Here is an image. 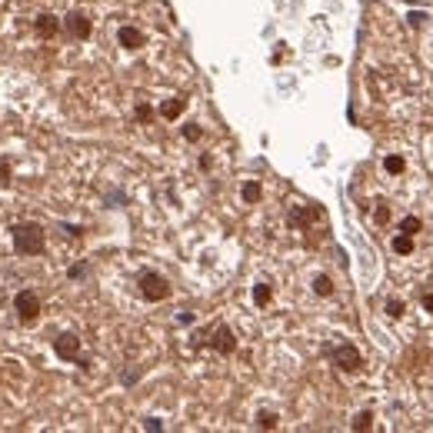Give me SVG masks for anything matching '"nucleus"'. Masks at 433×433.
Masks as SVG:
<instances>
[{
  "mask_svg": "<svg viewBox=\"0 0 433 433\" xmlns=\"http://www.w3.org/2000/svg\"><path fill=\"white\" fill-rule=\"evenodd\" d=\"M10 240H14V250L24 257H40L47 247V234L40 224H17L10 227Z\"/></svg>",
  "mask_w": 433,
  "mask_h": 433,
  "instance_id": "nucleus-1",
  "label": "nucleus"
},
{
  "mask_svg": "<svg viewBox=\"0 0 433 433\" xmlns=\"http://www.w3.org/2000/svg\"><path fill=\"white\" fill-rule=\"evenodd\" d=\"M137 284H140V294H144V300H150V303H160V300L170 297V284H167V277L153 273V270H144Z\"/></svg>",
  "mask_w": 433,
  "mask_h": 433,
  "instance_id": "nucleus-2",
  "label": "nucleus"
},
{
  "mask_svg": "<svg viewBox=\"0 0 433 433\" xmlns=\"http://www.w3.org/2000/svg\"><path fill=\"white\" fill-rule=\"evenodd\" d=\"M14 310H17V317H20V324H33V320L40 317V300H37L33 290H20L14 297Z\"/></svg>",
  "mask_w": 433,
  "mask_h": 433,
  "instance_id": "nucleus-3",
  "label": "nucleus"
},
{
  "mask_svg": "<svg viewBox=\"0 0 433 433\" xmlns=\"http://www.w3.org/2000/svg\"><path fill=\"white\" fill-rule=\"evenodd\" d=\"M333 363H337L344 374H357L360 367H363V357H360V350L354 344H340L333 350Z\"/></svg>",
  "mask_w": 433,
  "mask_h": 433,
  "instance_id": "nucleus-4",
  "label": "nucleus"
},
{
  "mask_svg": "<svg viewBox=\"0 0 433 433\" xmlns=\"http://www.w3.org/2000/svg\"><path fill=\"white\" fill-rule=\"evenodd\" d=\"M54 350H57V357L77 360L80 367H87V360H80V337L77 333H60L57 340H54Z\"/></svg>",
  "mask_w": 433,
  "mask_h": 433,
  "instance_id": "nucleus-5",
  "label": "nucleus"
},
{
  "mask_svg": "<svg viewBox=\"0 0 433 433\" xmlns=\"http://www.w3.org/2000/svg\"><path fill=\"white\" fill-rule=\"evenodd\" d=\"M63 30L74 37V40H87L90 30H93V24H90L87 14H80V10H70V14L63 17Z\"/></svg>",
  "mask_w": 433,
  "mask_h": 433,
  "instance_id": "nucleus-6",
  "label": "nucleus"
},
{
  "mask_svg": "<svg viewBox=\"0 0 433 433\" xmlns=\"http://www.w3.org/2000/svg\"><path fill=\"white\" fill-rule=\"evenodd\" d=\"M210 347H213V350H217V354H234V350H237V337H234V330L230 327H224V324H220V327H213V333H210V340H207Z\"/></svg>",
  "mask_w": 433,
  "mask_h": 433,
  "instance_id": "nucleus-7",
  "label": "nucleus"
},
{
  "mask_svg": "<svg viewBox=\"0 0 433 433\" xmlns=\"http://www.w3.org/2000/svg\"><path fill=\"white\" fill-rule=\"evenodd\" d=\"M60 27H63V24H60L54 14H37V20H33V33H37L40 40H50V37H57Z\"/></svg>",
  "mask_w": 433,
  "mask_h": 433,
  "instance_id": "nucleus-8",
  "label": "nucleus"
},
{
  "mask_svg": "<svg viewBox=\"0 0 433 433\" xmlns=\"http://www.w3.org/2000/svg\"><path fill=\"white\" fill-rule=\"evenodd\" d=\"M117 40L120 47H127V50H137V47H144V33L137 27H120L117 30Z\"/></svg>",
  "mask_w": 433,
  "mask_h": 433,
  "instance_id": "nucleus-9",
  "label": "nucleus"
},
{
  "mask_svg": "<svg viewBox=\"0 0 433 433\" xmlns=\"http://www.w3.org/2000/svg\"><path fill=\"white\" fill-rule=\"evenodd\" d=\"M183 100H180V97H170V100H164V104H160V117H167V120H177L180 114H183Z\"/></svg>",
  "mask_w": 433,
  "mask_h": 433,
  "instance_id": "nucleus-10",
  "label": "nucleus"
},
{
  "mask_svg": "<svg viewBox=\"0 0 433 433\" xmlns=\"http://www.w3.org/2000/svg\"><path fill=\"white\" fill-rule=\"evenodd\" d=\"M314 290H317V297H330V294H333V280H330L327 273H320L314 280Z\"/></svg>",
  "mask_w": 433,
  "mask_h": 433,
  "instance_id": "nucleus-11",
  "label": "nucleus"
},
{
  "mask_svg": "<svg viewBox=\"0 0 433 433\" xmlns=\"http://www.w3.org/2000/svg\"><path fill=\"white\" fill-rule=\"evenodd\" d=\"M260 194H264V190H260V183H257V180L243 183V200H247V204H257V200H260Z\"/></svg>",
  "mask_w": 433,
  "mask_h": 433,
  "instance_id": "nucleus-12",
  "label": "nucleus"
},
{
  "mask_svg": "<svg viewBox=\"0 0 433 433\" xmlns=\"http://www.w3.org/2000/svg\"><path fill=\"white\" fill-rule=\"evenodd\" d=\"M393 250H397V254H410V250H413V237H410V234L393 237Z\"/></svg>",
  "mask_w": 433,
  "mask_h": 433,
  "instance_id": "nucleus-13",
  "label": "nucleus"
},
{
  "mask_svg": "<svg viewBox=\"0 0 433 433\" xmlns=\"http://www.w3.org/2000/svg\"><path fill=\"white\" fill-rule=\"evenodd\" d=\"M257 423H260L264 430H277L280 417H277V413H270V410H264V413H257Z\"/></svg>",
  "mask_w": 433,
  "mask_h": 433,
  "instance_id": "nucleus-14",
  "label": "nucleus"
},
{
  "mask_svg": "<svg viewBox=\"0 0 433 433\" xmlns=\"http://www.w3.org/2000/svg\"><path fill=\"white\" fill-rule=\"evenodd\" d=\"M270 297H273V290H270V284H257L254 287V300L260 303V307H267Z\"/></svg>",
  "mask_w": 433,
  "mask_h": 433,
  "instance_id": "nucleus-15",
  "label": "nucleus"
},
{
  "mask_svg": "<svg viewBox=\"0 0 433 433\" xmlns=\"http://www.w3.org/2000/svg\"><path fill=\"white\" fill-rule=\"evenodd\" d=\"M417 230H420V220H417V217H404V220H400V234H410V237H413Z\"/></svg>",
  "mask_w": 433,
  "mask_h": 433,
  "instance_id": "nucleus-16",
  "label": "nucleus"
},
{
  "mask_svg": "<svg viewBox=\"0 0 433 433\" xmlns=\"http://www.w3.org/2000/svg\"><path fill=\"white\" fill-rule=\"evenodd\" d=\"M383 167H387L390 174H404V157H387V160H383Z\"/></svg>",
  "mask_w": 433,
  "mask_h": 433,
  "instance_id": "nucleus-17",
  "label": "nucleus"
},
{
  "mask_svg": "<svg viewBox=\"0 0 433 433\" xmlns=\"http://www.w3.org/2000/svg\"><path fill=\"white\" fill-rule=\"evenodd\" d=\"M387 314L390 317H404V300H393V297H390L387 300Z\"/></svg>",
  "mask_w": 433,
  "mask_h": 433,
  "instance_id": "nucleus-18",
  "label": "nucleus"
},
{
  "mask_svg": "<svg viewBox=\"0 0 433 433\" xmlns=\"http://www.w3.org/2000/svg\"><path fill=\"white\" fill-rule=\"evenodd\" d=\"M370 420H374V413H357V420H354V430H370Z\"/></svg>",
  "mask_w": 433,
  "mask_h": 433,
  "instance_id": "nucleus-19",
  "label": "nucleus"
},
{
  "mask_svg": "<svg viewBox=\"0 0 433 433\" xmlns=\"http://www.w3.org/2000/svg\"><path fill=\"white\" fill-rule=\"evenodd\" d=\"M3 183H10V160L0 157V187H3Z\"/></svg>",
  "mask_w": 433,
  "mask_h": 433,
  "instance_id": "nucleus-20",
  "label": "nucleus"
},
{
  "mask_svg": "<svg viewBox=\"0 0 433 433\" xmlns=\"http://www.w3.org/2000/svg\"><path fill=\"white\" fill-rule=\"evenodd\" d=\"M183 137H187V140H200V137H204V130H200L197 123H190V127L183 130Z\"/></svg>",
  "mask_w": 433,
  "mask_h": 433,
  "instance_id": "nucleus-21",
  "label": "nucleus"
},
{
  "mask_svg": "<svg viewBox=\"0 0 433 433\" xmlns=\"http://www.w3.org/2000/svg\"><path fill=\"white\" fill-rule=\"evenodd\" d=\"M150 117H153V110H150L147 104H140V107H137V120H144V123H147Z\"/></svg>",
  "mask_w": 433,
  "mask_h": 433,
  "instance_id": "nucleus-22",
  "label": "nucleus"
},
{
  "mask_svg": "<svg viewBox=\"0 0 433 433\" xmlns=\"http://www.w3.org/2000/svg\"><path fill=\"white\" fill-rule=\"evenodd\" d=\"M387 220H390V210L380 207V210H377V224H387Z\"/></svg>",
  "mask_w": 433,
  "mask_h": 433,
  "instance_id": "nucleus-23",
  "label": "nucleus"
},
{
  "mask_svg": "<svg viewBox=\"0 0 433 433\" xmlns=\"http://www.w3.org/2000/svg\"><path fill=\"white\" fill-rule=\"evenodd\" d=\"M84 273H87V267H84V264H77V267L70 270V277H74V280H77V277H84Z\"/></svg>",
  "mask_w": 433,
  "mask_h": 433,
  "instance_id": "nucleus-24",
  "label": "nucleus"
},
{
  "mask_svg": "<svg viewBox=\"0 0 433 433\" xmlns=\"http://www.w3.org/2000/svg\"><path fill=\"white\" fill-rule=\"evenodd\" d=\"M423 307H427V310H433V294H427V300H423Z\"/></svg>",
  "mask_w": 433,
  "mask_h": 433,
  "instance_id": "nucleus-25",
  "label": "nucleus"
}]
</instances>
